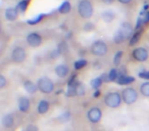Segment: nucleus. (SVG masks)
Wrapping results in <instances>:
<instances>
[{"mask_svg":"<svg viewBox=\"0 0 149 131\" xmlns=\"http://www.w3.org/2000/svg\"><path fill=\"white\" fill-rule=\"evenodd\" d=\"M133 35H134V33H133V28L131 24L128 22H124L116 31V35L113 36V40L116 44H120L126 40L131 39Z\"/></svg>","mask_w":149,"mask_h":131,"instance_id":"nucleus-1","label":"nucleus"},{"mask_svg":"<svg viewBox=\"0 0 149 131\" xmlns=\"http://www.w3.org/2000/svg\"><path fill=\"white\" fill-rule=\"evenodd\" d=\"M78 13L82 19H90L93 15L94 7L90 0H80L78 3Z\"/></svg>","mask_w":149,"mask_h":131,"instance_id":"nucleus-2","label":"nucleus"},{"mask_svg":"<svg viewBox=\"0 0 149 131\" xmlns=\"http://www.w3.org/2000/svg\"><path fill=\"white\" fill-rule=\"evenodd\" d=\"M122 94L116 91L108 92L104 96V104H106V106H108L110 109H118L122 104Z\"/></svg>","mask_w":149,"mask_h":131,"instance_id":"nucleus-3","label":"nucleus"},{"mask_svg":"<svg viewBox=\"0 0 149 131\" xmlns=\"http://www.w3.org/2000/svg\"><path fill=\"white\" fill-rule=\"evenodd\" d=\"M37 86H38V89L44 94L52 93L54 91V88H55L53 81L48 77L39 78L37 81Z\"/></svg>","mask_w":149,"mask_h":131,"instance_id":"nucleus-4","label":"nucleus"},{"mask_svg":"<svg viewBox=\"0 0 149 131\" xmlns=\"http://www.w3.org/2000/svg\"><path fill=\"white\" fill-rule=\"evenodd\" d=\"M90 51L95 56H103L107 53L108 47L104 41H102V40H96L90 46Z\"/></svg>","mask_w":149,"mask_h":131,"instance_id":"nucleus-5","label":"nucleus"},{"mask_svg":"<svg viewBox=\"0 0 149 131\" xmlns=\"http://www.w3.org/2000/svg\"><path fill=\"white\" fill-rule=\"evenodd\" d=\"M122 98L123 102L126 104H133L138 99V92L135 88L127 87L122 91Z\"/></svg>","mask_w":149,"mask_h":131,"instance_id":"nucleus-6","label":"nucleus"},{"mask_svg":"<svg viewBox=\"0 0 149 131\" xmlns=\"http://www.w3.org/2000/svg\"><path fill=\"white\" fill-rule=\"evenodd\" d=\"M11 60L13 62H17V64H21L24 62L27 58V52H26L25 48L22 46H15L11 51Z\"/></svg>","mask_w":149,"mask_h":131,"instance_id":"nucleus-7","label":"nucleus"},{"mask_svg":"<svg viewBox=\"0 0 149 131\" xmlns=\"http://www.w3.org/2000/svg\"><path fill=\"white\" fill-rule=\"evenodd\" d=\"M132 56L135 60L139 62H144L148 60L149 57V53L147 51L146 48L144 47H137L133 50L132 52Z\"/></svg>","mask_w":149,"mask_h":131,"instance_id":"nucleus-8","label":"nucleus"},{"mask_svg":"<svg viewBox=\"0 0 149 131\" xmlns=\"http://www.w3.org/2000/svg\"><path fill=\"white\" fill-rule=\"evenodd\" d=\"M102 118V111L98 106H93L87 112V119L93 124L100 122Z\"/></svg>","mask_w":149,"mask_h":131,"instance_id":"nucleus-9","label":"nucleus"},{"mask_svg":"<svg viewBox=\"0 0 149 131\" xmlns=\"http://www.w3.org/2000/svg\"><path fill=\"white\" fill-rule=\"evenodd\" d=\"M27 43L29 46L31 47H39L40 45L42 44V37L40 34H38L37 32H32V33L28 34L27 38Z\"/></svg>","mask_w":149,"mask_h":131,"instance_id":"nucleus-10","label":"nucleus"},{"mask_svg":"<svg viewBox=\"0 0 149 131\" xmlns=\"http://www.w3.org/2000/svg\"><path fill=\"white\" fill-rule=\"evenodd\" d=\"M17 106L22 113H28L30 110V106H31V102L26 96H21L17 99Z\"/></svg>","mask_w":149,"mask_h":131,"instance_id":"nucleus-11","label":"nucleus"},{"mask_svg":"<svg viewBox=\"0 0 149 131\" xmlns=\"http://www.w3.org/2000/svg\"><path fill=\"white\" fill-rule=\"evenodd\" d=\"M54 72H55L56 76L59 78H65L66 76L70 73V68H68V64H58L56 66L55 69H54Z\"/></svg>","mask_w":149,"mask_h":131,"instance_id":"nucleus-12","label":"nucleus"},{"mask_svg":"<svg viewBox=\"0 0 149 131\" xmlns=\"http://www.w3.org/2000/svg\"><path fill=\"white\" fill-rule=\"evenodd\" d=\"M5 19L9 22H13L17 19L19 17V11H17V7H8V8L5 9Z\"/></svg>","mask_w":149,"mask_h":131,"instance_id":"nucleus-13","label":"nucleus"},{"mask_svg":"<svg viewBox=\"0 0 149 131\" xmlns=\"http://www.w3.org/2000/svg\"><path fill=\"white\" fill-rule=\"evenodd\" d=\"M23 86H24V88H25L26 91L30 94H35L36 92H37V90H39L38 89L37 84L33 83L31 80H25L23 83Z\"/></svg>","mask_w":149,"mask_h":131,"instance_id":"nucleus-14","label":"nucleus"},{"mask_svg":"<svg viewBox=\"0 0 149 131\" xmlns=\"http://www.w3.org/2000/svg\"><path fill=\"white\" fill-rule=\"evenodd\" d=\"M50 109V104L48 100L46 99H42L38 102V106H37V111L40 115H45L46 113L49 111Z\"/></svg>","mask_w":149,"mask_h":131,"instance_id":"nucleus-15","label":"nucleus"},{"mask_svg":"<svg viewBox=\"0 0 149 131\" xmlns=\"http://www.w3.org/2000/svg\"><path fill=\"white\" fill-rule=\"evenodd\" d=\"M1 122H2V126L4 128H11L15 125V117L11 114H5L2 117Z\"/></svg>","mask_w":149,"mask_h":131,"instance_id":"nucleus-16","label":"nucleus"},{"mask_svg":"<svg viewBox=\"0 0 149 131\" xmlns=\"http://www.w3.org/2000/svg\"><path fill=\"white\" fill-rule=\"evenodd\" d=\"M136 81L133 76H128V75H125V76H120L118 77V79L116 80V83L118 85H129V84H132Z\"/></svg>","mask_w":149,"mask_h":131,"instance_id":"nucleus-17","label":"nucleus"},{"mask_svg":"<svg viewBox=\"0 0 149 131\" xmlns=\"http://www.w3.org/2000/svg\"><path fill=\"white\" fill-rule=\"evenodd\" d=\"M70 11H72V4H70V2L68 1V0L62 2V4L58 7V13H61V15H68Z\"/></svg>","mask_w":149,"mask_h":131,"instance_id":"nucleus-18","label":"nucleus"},{"mask_svg":"<svg viewBox=\"0 0 149 131\" xmlns=\"http://www.w3.org/2000/svg\"><path fill=\"white\" fill-rule=\"evenodd\" d=\"M101 18L105 23H111L116 19V13L111 11H105L101 13Z\"/></svg>","mask_w":149,"mask_h":131,"instance_id":"nucleus-19","label":"nucleus"},{"mask_svg":"<svg viewBox=\"0 0 149 131\" xmlns=\"http://www.w3.org/2000/svg\"><path fill=\"white\" fill-rule=\"evenodd\" d=\"M87 64H88V62L85 58H80V60H76V62H74V68L76 70H82V69H84Z\"/></svg>","mask_w":149,"mask_h":131,"instance_id":"nucleus-20","label":"nucleus"},{"mask_svg":"<svg viewBox=\"0 0 149 131\" xmlns=\"http://www.w3.org/2000/svg\"><path fill=\"white\" fill-rule=\"evenodd\" d=\"M30 0H21L17 5V8L19 13H25L27 11L28 6H29Z\"/></svg>","mask_w":149,"mask_h":131,"instance_id":"nucleus-21","label":"nucleus"},{"mask_svg":"<svg viewBox=\"0 0 149 131\" xmlns=\"http://www.w3.org/2000/svg\"><path fill=\"white\" fill-rule=\"evenodd\" d=\"M102 84H103V81H102V79L100 77H96L90 81V85H91V87L94 88L95 90L99 89V88L101 87Z\"/></svg>","mask_w":149,"mask_h":131,"instance_id":"nucleus-22","label":"nucleus"},{"mask_svg":"<svg viewBox=\"0 0 149 131\" xmlns=\"http://www.w3.org/2000/svg\"><path fill=\"white\" fill-rule=\"evenodd\" d=\"M140 93L145 97H149V82H144L140 86Z\"/></svg>","mask_w":149,"mask_h":131,"instance_id":"nucleus-23","label":"nucleus"},{"mask_svg":"<svg viewBox=\"0 0 149 131\" xmlns=\"http://www.w3.org/2000/svg\"><path fill=\"white\" fill-rule=\"evenodd\" d=\"M108 78H109V81L110 82H114L118 79V70L113 68L109 71L108 73Z\"/></svg>","mask_w":149,"mask_h":131,"instance_id":"nucleus-24","label":"nucleus"},{"mask_svg":"<svg viewBox=\"0 0 149 131\" xmlns=\"http://www.w3.org/2000/svg\"><path fill=\"white\" fill-rule=\"evenodd\" d=\"M123 55H124V52H123V51H118L116 54H114L113 64L116 66V67L120 66V62H122V60H123Z\"/></svg>","mask_w":149,"mask_h":131,"instance_id":"nucleus-25","label":"nucleus"},{"mask_svg":"<svg viewBox=\"0 0 149 131\" xmlns=\"http://www.w3.org/2000/svg\"><path fill=\"white\" fill-rule=\"evenodd\" d=\"M141 38V31L139 32H136V33H134V35L132 36V38L130 39V42H129V44H130V46H134L136 45L137 43L139 42V40H140Z\"/></svg>","mask_w":149,"mask_h":131,"instance_id":"nucleus-26","label":"nucleus"},{"mask_svg":"<svg viewBox=\"0 0 149 131\" xmlns=\"http://www.w3.org/2000/svg\"><path fill=\"white\" fill-rule=\"evenodd\" d=\"M44 17H45V13H41V15H38L37 17L35 18V19H33V20H28L27 23H28V25L34 26V25H36V24L40 23V22H41L42 20L44 19Z\"/></svg>","mask_w":149,"mask_h":131,"instance_id":"nucleus-27","label":"nucleus"},{"mask_svg":"<svg viewBox=\"0 0 149 131\" xmlns=\"http://www.w3.org/2000/svg\"><path fill=\"white\" fill-rule=\"evenodd\" d=\"M85 90H86L85 86H84L82 83H79V82H78L77 85H76V92H77V95H79V96L84 95L86 92Z\"/></svg>","mask_w":149,"mask_h":131,"instance_id":"nucleus-28","label":"nucleus"},{"mask_svg":"<svg viewBox=\"0 0 149 131\" xmlns=\"http://www.w3.org/2000/svg\"><path fill=\"white\" fill-rule=\"evenodd\" d=\"M57 50L59 51L60 54L66 53V52H68V45H66L65 42H61V43H60L59 45H58Z\"/></svg>","mask_w":149,"mask_h":131,"instance_id":"nucleus-29","label":"nucleus"},{"mask_svg":"<svg viewBox=\"0 0 149 131\" xmlns=\"http://www.w3.org/2000/svg\"><path fill=\"white\" fill-rule=\"evenodd\" d=\"M70 113L66 112V113H63V114H62V115H60V116L58 117V120H60L62 123H63V122H65V121H68V119H70Z\"/></svg>","mask_w":149,"mask_h":131,"instance_id":"nucleus-30","label":"nucleus"},{"mask_svg":"<svg viewBox=\"0 0 149 131\" xmlns=\"http://www.w3.org/2000/svg\"><path fill=\"white\" fill-rule=\"evenodd\" d=\"M139 78L141 79H144V80H149V71H143V72H140L138 74Z\"/></svg>","mask_w":149,"mask_h":131,"instance_id":"nucleus-31","label":"nucleus"},{"mask_svg":"<svg viewBox=\"0 0 149 131\" xmlns=\"http://www.w3.org/2000/svg\"><path fill=\"white\" fill-rule=\"evenodd\" d=\"M25 131H39V128L35 124H29L25 128Z\"/></svg>","mask_w":149,"mask_h":131,"instance_id":"nucleus-32","label":"nucleus"},{"mask_svg":"<svg viewBox=\"0 0 149 131\" xmlns=\"http://www.w3.org/2000/svg\"><path fill=\"white\" fill-rule=\"evenodd\" d=\"M7 81L5 79V77L3 75H0V89H3V88L6 86Z\"/></svg>","mask_w":149,"mask_h":131,"instance_id":"nucleus-33","label":"nucleus"},{"mask_svg":"<svg viewBox=\"0 0 149 131\" xmlns=\"http://www.w3.org/2000/svg\"><path fill=\"white\" fill-rule=\"evenodd\" d=\"M142 18H143V22H144V24L149 23V11H147V13H145L144 15H142Z\"/></svg>","mask_w":149,"mask_h":131,"instance_id":"nucleus-34","label":"nucleus"},{"mask_svg":"<svg viewBox=\"0 0 149 131\" xmlns=\"http://www.w3.org/2000/svg\"><path fill=\"white\" fill-rule=\"evenodd\" d=\"M99 77L101 78L103 82H110L109 81V78H108V74L103 73V74H101V76H99Z\"/></svg>","mask_w":149,"mask_h":131,"instance_id":"nucleus-35","label":"nucleus"},{"mask_svg":"<svg viewBox=\"0 0 149 131\" xmlns=\"http://www.w3.org/2000/svg\"><path fill=\"white\" fill-rule=\"evenodd\" d=\"M93 29H94V26L91 23H87L85 25V28H84V30H86V31H89V30H93Z\"/></svg>","mask_w":149,"mask_h":131,"instance_id":"nucleus-36","label":"nucleus"},{"mask_svg":"<svg viewBox=\"0 0 149 131\" xmlns=\"http://www.w3.org/2000/svg\"><path fill=\"white\" fill-rule=\"evenodd\" d=\"M100 94H101V91H100L99 89H97V90H95V91H94V93H93V96L95 98H98L100 96Z\"/></svg>","mask_w":149,"mask_h":131,"instance_id":"nucleus-37","label":"nucleus"},{"mask_svg":"<svg viewBox=\"0 0 149 131\" xmlns=\"http://www.w3.org/2000/svg\"><path fill=\"white\" fill-rule=\"evenodd\" d=\"M118 1L122 4H129V3L132 2V0H118Z\"/></svg>","mask_w":149,"mask_h":131,"instance_id":"nucleus-38","label":"nucleus"},{"mask_svg":"<svg viewBox=\"0 0 149 131\" xmlns=\"http://www.w3.org/2000/svg\"><path fill=\"white\" fill-rule=\"evenodd\" d=\"M114 0H102V2L104 3V4H111V3H113Z\"/></svg>","mask_w":149,"mask_h":131,"instance_id":"nucleus-39","label":"nucleus"}]
</instances>
